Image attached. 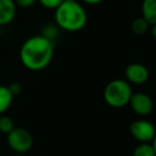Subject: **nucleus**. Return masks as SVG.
Instances as JSON below:
<instances>
[{
	"instance_id": "obj_1",
	"label": "nucleus",
	"mask_w": 156,
	"mask_h": 156,
	"mask_svg": "<svg viewBox=\"0 0 156 156\" xmlns=\"http://www.w3.org/2000/svg\"><path fill=\"white\" fill-rule=\"evenodd\" d=\"M54 42L43 35H33L27 39L20 50V58L27 69L39 72L49 65L54 57Z\"/></svg>"
},
{
	"instance_id": "obj_2",
	"label": "nucleus",
	"mask_w": 156,
	"mask_h": 156,
	"mask_svg": "<svg viewBox=\"0 0 156 156\" xmlns=\"http://www.w3.org/2000/svg\"><path fill=\"white\" fill-rule=\"evenodd\" d=\"M57 27L69 32H77L85 28L88 14L78 1H63L55 10Z\"/></svg>"
},
{
	"instance_id": "obj_3",
	"label": "nucleus",
	"mask_w": 156,
	"mask_h": 156,
	"mask_svg": "<svg viewBox=\"0 0 156 156\" xmlns=\"http://www.w3.org/2000/svg\"><path fill=\"white\" fill-rule=\"evenodd\" d=\"M132 94V87L127 81L113 79L105 87L104 100L112 108H122L128 105Z\"/></svg>"
},
{
	"instance_id": "obj_4",
	"label": "nucleus",
	"mask_w": 156,
	"mask_h": 156,
	"mask_svg": "<svg viewBox=\"0 0 156 156\" xmlns=\"http://www.w3.org/2000/svg\"><path fill=\"white\" fill-rule=\"evenodd\" d=\"M8 145L17 154H24L30 151L33 145L31 134L23 127H14L7 135Z\"/></svg>"
},
{
	"instance_id": "obj_5",
	"label": "nucleus",
	"mask_w": 156,
	"mask_h": 156,
	"mask_svg": "<svg viewBox=\"0 0 156 156\" xmlns=\"http://www.w3.org/2000/svg\"><path fill=\"white\" fill-rule=\"evenodd\" d=\"M130 135L139 141L143 142H152L155 138V126L147 120H137L134 121L129 126Z\"/></svg>"
},
{
	"instance_id": "obj_6",
	"label": "nucleus",
	"mask_w": 156,
	"mask_h": 156,
	"mask_svg": "<svg viewBox=\"0 0 156 156\" xmlns=\"http://www.w3.org/2000/svg\"><path fill=\"white\" fill-rule=\"evenodd\" d=\"M128 104L130 105L134 112L138 115H141V117L149 115L153 111L154 107L152 98L147 94L142 93V92L133 93Z\"/></svg>"
},
{
	"instance_id": "obj_7",
	"label": "nucleus",
	"mask_w": 156,
	"mask_h": 156,
	"mask_svg": "<svg viewBox=\"0 0 156 156\" xmlns=\"http://www.w3.org/2000/svg\"><path fill=\"white\" fill-rule=\"evenodd\" d=\"M149 69L141 63H130L125 69V77L128 83L142 85L149 79Z\"/></svg>"
},
{
	"instance_id": "obj_8",
	"label": "nucleus",
	"mask_w": 156,
	"mask_h": 156,
	"mask_svg": "<svg viewBox=\"0 0 156 156\" xmlns=\"http://www.w3.org/2000/svg\"><path fill=\"white\" fill-rule=\"evenodd\" d=\"M16 5L14 0H0V26L13 22L16 15Z\"/></svg>"
},
{
	"instance_id": "obj_9",
	"label": "nucleus",
	"mask_w": 156,
	"mask_h": 156,
	"mask_svg": "<svg viewBox=\"0 0 156 156\" xmlns=\"http://www.w3.org/2000/svg\"><path fill=\"white\" fill-rule=\"evenodd\" d=\"M150 26L156 25V0H143L142 16Z\"/></svg>"
},
{
	"instance_id": "obj_10",
	"label": "nucleus",
	"mask_w": 156,
	"mask_h": 156,
	"mask_svg": "<svg viewBox=\"0 0 156 156\" xmlns=\"http://www.w3.org/2000/svg\"><path fill=\"white\" fill-rule=\"evenodd\" d=\"M13 98L8 86H0V115L5 113L11 107Z\"/></svg>"
},
{
	"instance_id": "obj_11",
	"label": "nucleus",
	"mask_w": 156,
	"mask_h": 156,
	"mask_svg": "<svg viewBox=\"0 0 156 156\" xmlns=\"http://www.w3.org/2000/svg\"><path fill=\"white\" fill-rule=\"evenodd\" d=\"M133 156H156L154 142H143L138 144L134 150Z\"/></svg>"
},
{
	"instance_id": "obj_12",
	"label": "nucleus",
	"mask_w": 156,
	"mask_h": 156,
	"mask_svg": "<svg viewBox=\"0 0 156 156\" xmlns=\"http://www.w3.org/2000/svg\"><path fill=\"white\" fill-rule=\"evenodd\" d=\"M150 28V25L147 24V22L145 20H143L142 17H138L132 23V31L137 35H141L143 33H145L147 31V29Z\"/></svg>"
},
{
	"instance_id": "obj_13",
	"label": "nucleus",
	"mask_w": 156,
	"mask_h": 156,
	"mask_svg": "<svg viewBox=\"0 0 156 156\" xmlns=\"http://www.w3.org/2000/svg\"><path fill=\"white\" fill-rule=\"evenodd\" d=\"M14 127L15 125H14V121L12 118L8 117V115L0 117V133L8 135Z\"/></svg>"
},
{
	"instance_id": "obj_14",
	"label": "nucleus",
	"mask_w": 156,
	"mask_h": 156,
	"mask_svg": "<svg viewBox=\"0 0 156 156\" xmlns=\"http://www.w3.org/2000/svg\"><path fill=\"white\" fill-rule=\"evenodd\" d=\"M58 33L59 32H58V27H57V25L48 24L43 27L41 35H43L44 37H46V39L54 42V40L58 37Z\"/></svg>"
},
{
	"instance_id": "obj_15",
	"label": "nucleus",
	"mask_w": 156,
	"mask_h": 156,
	"mask_svg": "<svg viewBox=\"0 0 156 156\" xmlns=\"http://www.w3.org/2000/svg\"><path fill=\"white\" fill-rule=\"evenodd\" d=\"M37 1L42 7L49 10H56L63 2V0H37Z\"/></svg>"
},
{
	"instance_id": "obj_16",
	"label": "nucleus",
	"mask_w": 156,
	"mask_h": 156,
	"mask_svg": "<svg viewBox=\"0 0 156 156\" xmlns=\"http://www.w3.org/2000/svg\"><path fill=\"white\" fill-rule=\"evenodd\" d=\"M8 88H9L10 92H11V94L13 96L18 95V94H20V92H22V85H20V83H10V85L8 86Z\"/></svg>"
},
{
	"instance_id": "obj_17",
	"label": "nucleus",
	"mask_w": 156,
	"mask_h": 156,
	"mask_svg": "<svg viewBox=\"0 0 156 156\" xmlns=\"http://www.w3.org/2000/svg\"><path fill=\"white\" fill-rule=\"evenodd\" d=\"M37 0H14L16 7L20 8H29L31 5H33Z\"/></svg>"
},
{
	"instance_id": "obj_18",
	"label": "nucleus",
	"mask_w": 156,
	"mask_h": 156,
	"mask_svg": "<svg viewBox=\"0 0 156 156\" xmlns=\"http://www.w3.org/2000/svg\"><path fill=\"white\" fill-rule=\"evenodd\" d=\"M83 2L87 3V5H98L103 1V0H81Z\"/></svg>"
},
{
	"instance_id": "obj_19",
	"label": "nucleus",
	"mask_w": 156,
	"mask_h": 156,
	"mask_svg": "<svg viewBox=\"0 0 156 156\" xmlns=\"http://www.w3.org/2000/svg\"><path fill=\"white\" fill-rule=\"evenodd\" d=\"M63 1H77V0H63Z\"/></svg>"
},
{
	"instance_id": "obj_20",
	"label": "nucleus",
	"mask_w": 156,
	"mask_h": 156,
	"mask_svg": "<svg viewBox=\"0 0 156 156\" xmlns=\"http://www.w3.org/2000/svg\"><path fill=\"white\" fill-rule=\"evenodd\" d=\"M0 35H1V26H0Z\"/></svg>"
},
{
	"instance_id": "obj_21",
	"label": "nucleus",
	"mask_w": 156,
	"mask_h": 156,
	"mask_svg": "<svg viewBox=\"0 0 156 156\" xmlns=\"http://www.w3.org/2000/svg\"><path fill=\"white\" fill-rule=\"evenodd\" d=\"M13 156H23V155H20V154H18V155H13Z\"/></svg>"
}]
</instances>
